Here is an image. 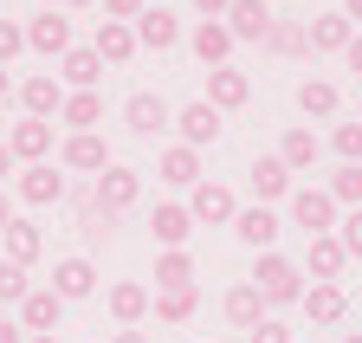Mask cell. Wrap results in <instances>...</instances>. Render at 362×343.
Wrapping results in <instances>:
<instances>
[{
	"mask_svg": "<svg viewBox=\"0 0 362 343\" xmlns=\"http://www.w3.org/2000/svg\"><path fill=\"white\" fill-rule=\"evenodd\" d=\"M252 285H259L265 305H298V298H304V266H298V260H285V252H259Z\"/></svg>",
	"mask_w": 362,
	"mask_h": 343,
	"instance_id": "6da1fadb",
	"label": "cell"
},
{
	"mask_svg": "<svg viewBox=\"0 0 362 343\" xmlns=\"http://www.w3.org/2000/svg\"><path fill=\"white\" fill-rule=\"evenodd\" d=\"M337 221H343V207L330 201V188H291V227L317 240V233H337Z\"/></svg>",
	"mask_w": 362,
	"mask_h": 343,
	"instance_id": "7a4b0ae2",
	"label": "cell"
},
{
	"mask_svg": "<svg viewBox=\"0 0 362 343\" xmlns=\"http://www.w3.org/2000/svg\"><path fill=\"white\" fill-rule=\"evenodd\" d=\"M188 214H194V227H226L240 214V201H233L226 182H194L188 188Z\"/></svg>",
	"mask_w": 362,
	"mask_h": 343,
	"instance_id": "3957f363",
	"label": "cell"
},
{
	"mask_svg": "<svg viewBox=\"0 0 362 343\" xmlns=\"http://www.w3.org/2000/svg\"><path fill=\"white\" fill-rule=\"evenodd\" d=\"M59 162L71 168V175H90V182H98L104 168H110V143H104L98 130H84V136H65V143H59Z\"/></svg>",
	"mask_w": 362,
	"mask_h": 343,
	"instance_id": "277c9868",
	"label": "cell"
},
{
	"mask_svg": "<svg viewBox=\"0 0 362 343\" xmlns=\"http://www.w3.org/2000/svg\"><path fill=\"white\" fill-rule=\"evenodd\" d=\"M13 194H20L26 207H59V201H65V175H59L52 162H33V168H20V175H13Z\"/></svg>",
	"mask_w": 362,
	"mask_h": 343,
	"instance_id": "5b68a950",
	"label": "cell"
},
{
	"mask_svg": "<svg viewBox=\"0 0 362 343\" xmlns=\"http://www.w3.org/2000/svg\"><path fill=\"white\" fill-rule=\"evenodd\" d=\"M90 194H98V207H110V214H129L136 194H143V175H136V168H123V162H110L104 175L90 182Z\"/></svg>",
	"mask_w": 362,
	"mask_h": 343,
	"instance_id": "8992f818",
	"label": "cell"
},
{
	"mask_svg": "<svg viewBox=\"0 0 362 343\" xmlns=\"http://www.w3.org/2000/svg\"><path fill=\"white\" fill-rule=\"evenodd\" d=\"M26 46L45 52V59H52V52L65 59V52H71V20H65L59 7H39V13L26 20Z\"/></svg>",
	"mask_w": 362,
	"mask_h": 343,
	"instance_id": "52a82bcc",
	"label": "cell"
},
{
	"mask_svg": "<svg viewBox=\"0 0 362 343\" xmlns=\"http://www.w3.org/2000/svg\"><path fill=\"white\" fill-rule=\"evenodd\" d=\"M59 318H65V298H59L52 285H33V291L20 298V330H26V337L59 330Z\"/></svg>",
	"mask_w": 362,
	"mask_h": 343,
	"instance_id": "ba28073f",
	"label": "cell"
},
{
	"mask_svg": "<svg viewBox=\"0 0 362 343\" xmlns=\"http://www.w3.org/2000/svg\"><path fill=\"white\" fill-rule=\"evenodd\" d=\"M7 149H13V162H52V123L45 117H20L13 130H7Z\"/></svg>",
	"mask_w": 362,
	"mask_h": 343,
	"instance_id": "9c48e42d",
	"label": "cell"
},
{
	"mask_svg": "<svg viewBox=\"0 0 362 343\" xmlns=\"http://www.w3.org/2000/svg\"><path fill=\"white\" fill-rule=\"evenodd\" d=\"M175 130H181V143H188V149H214V143H220V110H214L207 98H194V104H181Z\"/></svg>",
	"mask_w": 362,
	"mask_h": 343,
	"instance_id": "30bf717a",
	"label": "cell"
},
{
	"mask_svg": "<svg viewBox=\"0 0 362 343\" xmlns=\"http://www.w3.org/2000/svg\"><path fill=\"white\" fill-rule=\"evenodd\" d=\"M20 104H26V117H45V123H52L59 110H65V84L52 78V71H33L26 84H20V91H13Z\"/></svg>",
	"mask_w": 362,
	"mask_h": 343,
	"instance_id": "8fae6325",
	"label": "cell"
},
{
	"mask_svg": "<svg viewBox=\"0 0 362 343\" xmlns=\"http://www.w3.org/2000/svg\"><path fill=\"white\" fill-rule=\"evenodd\" d=\"M343 266H349L343 240H337V233H317V240H310V252H304V272H310V285H337V279H343Z\"/></svg>",
	"mask_w": 362,
	"mask_h": 343,
	"instance_id": "7c38bea8",
	"label": "cell"
},
{
	"mask_svg": "<svg viewBox=\"0 0 362 343\" xmlns=\"http://www.w3.org/2000/svg\"><path fill=\"white\" fill-rule=\"evenodd\" d=\"M246 98H252V78H246L240 65H214V71H207V104H214V110H240Z\"/></svg>",
	"mask_w": 362,
	"mask_h": 343,
	"instance_id": "4fadbf2b",
	"label": "cell"
},
{
	"mask_svg": "<svg viewBox=\"0 0 362 343\" xmlns=\"http://www.w3.org/2000/svg\"><path fill=\"white\" fill-rule=\"evenodd\" d=\"M298 305H304V318H310V324H324V330H330V324H343V318H349V291H343V285H304Z\"/></svg>",
	"mask_w": 362,
	"mask_h": 343,
	"instance_id": "5bb4252c",
	"label": "cell"
},
{
	"mask_svg": "<svg viewBox=\"0 0 362 343\" xmlns=\"http://www.w3.org/2000/svg\"><path fill=\"white\" fill-rule=\"evenodd\" d=\"M123 123H129L136 136H162L175 117H168V104H162L156 91H129V104H123Z\"/></svg>",
	"mask_w": 362,
	"mask_h": 343,
	"instance_id": "9a60e30c",
	"label": "cell"
},
{
	"mask_svg": "<svg viewBox=\"0 0 362 343\" xmlns=\"http://www.w3.org/2000/svg\"><path fill=\"white\" fill-rule=\"evenodd\" d=\"M149 233H156V246H162V252H175V246H188V233H194V214L181 207V201H162V207L149 214Z\"/></svg>",
	"mask_w": 362,
	"mask_h": 343,
	"instance_id": "2e32d148",
	"label": "cell"
},
{
	"mask_svg": "<svg viewBox=\"0 0 362 343\" xmlns=\"http://www.w3.org/2000/svg\"><path fill=\"white\" fill-rule=\"evenodd\" d=\"M188 46H194V59L214 71V65H226V59H233V46H240V39L226 33V20H201V26L188 33Z\"/></svg>",
	"mask_w": 362,
	"mask_h": 343,
	"instance_id": "e0dca14e",
	"label": "cell"
},
{
	"mask_svg": "<svg viewBox=\"0 0 362 343\" xmlns=\"http://www.w3.org/2000/svg\"><path fill=\"white\" fill-rule=\"evenodd\" d=\"M279 227H285V221H279L272 207H240V214H233V233H240L252 252H272V246H279Z\"/></svg>",
	"mask_w": 362,
	"mask_h": 343,
	"instance_id": "ac0fdd59",
	"label": "cell"
},
{
	"mask_svg": "<svg viewBox=\"0 0 362 343\" xmlns=\"http://www.w3.org/2000/svg\"><path fill=\"white\" fill-rule=\"evenodd\" d=\"M220 311H226V324H233V330H252V324H265V311H272V305L259 298V285H252V279H240L233 291L220 298Z\"/></svg>",
	"mask_w": 362,
	"mask_h": 343,
	"instance_id": "d6986e66",
	"label": "cell"
},
{
	"mask_svg": "<svg viewBox=\"0 0 362 343\" xmlns=\"http://www.w3.org/2000/svg\"><path fill=\"white\" fill-rule=\"evenodd\" d=\"M90 52H98L104 65H129L136 52V26H123V20H98V39H90Z\"/></svg>",
	"mask_w": 362,
	"mask_h": 343,
	"instance_id": "ffe728a7",
	"label": "cell"
},
{
	"mask_svg": "<svg viewBox=\"0 0 362 343\" xmlns=\"http://www.w3.org/2000/svg\"><path fill=\"white\" fill-rule=\"evenodd\" d=\"M110 318H117V330H136V324L149 318V285L117 279V285H110Z\"/></svg>",
	"mask_w": 362,
	"mask_h": 343,
	"instance_id": "44dd1931",
	"label": "cell"
},
{
	"mask_svg": "<svg viewBox=\"0 0 362 343\" xmlns=\"http://www.w3.org/2000/svg\"><path fill=\"white\" fill-rule=\"evenodd\" d=\"M136 46H143V52H168V46H181V20H175L168 7H149L143 20H136Z\"/></svg>",
	"mask_w": 362,
	"mask_h": 343,
	"instance_id": "7402d4cb",
	"label": "cell"
},
{
	"mask_svg": "<svg viewBox=\"0 0 362 343\" xmlns=\"http://www.w3.org/2000/svg\"><path fill=\"white\" fill-rule=\"evenodd\" d=\"M59 84H71V91H98V84H104V59L90 52V46H71L59 59Z\"/></svg>",
	"mask_w": 362,
	"mask_h": 343,
	"instance_id": "603a6c76",
	"label": "cell"
},
{
	"mask_svg": "<svg viewBox=\"0 0 362 343\" xmlns=\"http://www.w3.org/2000/svg\"><path fill=\"white\" fill-rule=\"evenodd\" d=\"M156 175H162L168 188H194V182H201V149H188V143L162 149V156H156Z\"/></svg>",
	"mask_w": 362,
	"mask_h": 343,
	"instance_id": "cb8c5ba5",
	"label": "cell"
},
{
	"mask_svg": "<svg viewBox=\"0 0 362 343\" xmlns=\"http://www.w3.org/2000/svg\"><path fill=\"white\" fill-rule=\"evenodd\" d=\"M226 33H233V39H259V46H265L272 7H265V0H233V7H226Z\"/></svg>",
	"mask_w": 362,
	"mask_h": 343,
	"instance_id": "d4e9b609",
	"label": "cell"
},
{
	"mask_svg": "<svg viewBox=\"0 0 362 343\" xmlns=\"http://www.w3.org/2000/svg\"><path fill=\"white\" fill-rule=\"evenodd\" d=\"M246 175H252V194H259V207H265V201H285V194H291V168H285L279 156H259V162L246 168Z\"/></svg>",
	"mask_w": 362,
	"mask_h": 343,
	"instance_id": "484cf974",
	"label": "cell"
},
{
	"mask_svg": "<svg viewBox=\"0 0 362 343\" xmlns=\"http://www.w3.org/2000/svg\"><path fill=\"white\" fill-rule=\"evenodd\" d=\"M349 39H356V26H349L343 13H317V20L304 26V46H310V52H343Z\"/></svg>",
	"mask_w": 362,
	"mask_h": 343,
	"instance_id": "4316f807",
	"label": "cell"
},
{
	"mask_svg": "<svg viewBox=\"0 0 362 343\" xmlns=\"http://www.w3.org/2000/svg\"><path fill=\"white\" fill-rule=\"evenodd\" d=\"M59 123H65L71 136L98 130V123H104V91H71V98H65V110H59Z\"/></svg>",
	"mask_w": 362,
	"mask_h": 343,
	"instance_id": "83f0119b",
	"label": "cell"
},
{
	"mask_svg": "<svg viewBox=\"0 0 362 343\" xmlns=\"http://www.w3.org/2000/svg\"><path fill=\"white\" fill-rule=\"evenodd\" d=\"M0 246H7V260H13V266H33V260H39V252H45V240H39V227H33V221H20V214H13V221H7V227H0Z\"/></svg>",
	"mask_w": 362,
	"mask_h": 343,
	"instance_id": "f1b7e54d",
	"label": "cell"
},
{
	"mask_svg": "<svg viewBox=\"0 0 362 343\" xmlns=\"http://www.w3.org/2000/svg\"><path fill=\"white\" fill-rule=\"evenodd\" d=\"M317 156H324V136H317V130H304V123H291V130H285V143H279V162L298 175V168H310Z\"/></svg>",
	"mask_w": 362,
	"mask_h": 343,
	"instance_id": "f546056e",
	"label": "cell"
},
{
	"mask_svg": "<svg viewBox=\"0 0 362 343\" xmlns=\"http://www.w3.org/2000/svg\"><path fill=\"white\" fill-rule=\"evenodd\" d=\"M52 291L65 298V305H71V298H90V291H98L90 260H59V266H52Z\"/></svg>",
	"mask_w": 362,
	"mask_h": 343,
	"instance_id": "4dcf8cb0",
	"label": "cell"
},
{
	"mask_svg": "<svg viewBox=\"0 0 362 343\" xmlns=\"http://www.w3.org/2000/svg\"><path fill=\"white\" fill-rule=\"evenodd\" d=\"M149 311H156L162 324H188V318L201 311V291H194V285H181V291H149Z\"/></svg>",
	"mask_w": 362,
	"mask_h": 343,
	"instance_id": "1f68e13d",
	"label": "cell"
},
{
	"mask_svg": "<svg viewBox=\"0 0 362 343\" xmlns=\"http://www.w3.org/2000/svg\"><path fill=\"white\" fill-rule=\"evenodd\" d=\"M337 104H343V91H337L330 78H304L298 84V110L304 117H337Z\"/></svg>",
	"mask_w": 362,
	"mask_h": 343,
	"instance_id": "d6a6232c",
	"label": "cell"
},
{
	"mask_svg": "<svg viewBox=\"0 0 362 343\" xmlns=\"http://www.w3.org/2000/svg\"><path fill=\"white\" fill-rule=\"evenodd\" d=\"M181 285H194V260H188V246L156 252V291H181Z\"/></svg>",
	"mask_w": 362,
	"mask_h": 343,
	"instance_id": "836d02e7",
	"label": "cell"
},
{
	"mask_svg": "<svg viewBox=\"0 0 362 343\" xmlns=\"http://www.w3.org/2000/svg\"><path fill=\"white\" fill-rule=\"evenodd\" d=\"M265 52H279V59L310 52V46H304V26H298V20H272V33H265Z\"/></svg>",
	"mask_w": 362,
	"mask_h": 343,
	"instance_id": "e575fe53",
	"label": "cell"
},
{
	"mask_svg": "<svg viewBox=\"0 0 362 343\" xmlns=\"http://www.w3.org/2000/svg\"><path fill=\"white\" fill-rule=\"evenodd\" d=\"M330 201L337 207H362V162H343L330 175Z\"/></svg>",
	"mask_w": 362,
	"mask_h": 343,
	"instance_id": "d590c367",
	"label": "cell"
},
{
	"mask_svg": "<svg viewBox=\"0 0 362 343\" xmlns=\"http://www.w3.org/2000/svg\"><path fill=\"white\" fill-rule=\"evenodd\" d=\"M33 291V279H26V266H13V260H0V305H20V298Z\"/></svg>",
	"mask_w": 362,
	"mask_h": 343,
	"instance_id": "8d00e7d4",
	"label": "cell"
},
{
	"mask_svg": "<svg viewBox=\"0 0 362 343\" xmlns=\"http://www.w3.org/2000/svg\"><path fill=\"white\" fill-rule=\"evenodd\" d=\"M330 149L343 156V162H362V123L349 117V123H337V130H330Z\"/></svg>",
	"mask_w": 362,
	"mask_h": 343,
	"instance_id": "74e56055",
	"label": "cell"
},
{
	"mask_svg": "<svg viewBox=\"0 0 362 343\" xmlns=\"http://www.w3.org/2000/svg\"><path fill=\"white\" fill-rule=\"evenodd\" d=\"M337 240H343V252H349V260H362V207H349L343 221H337Z\"/></svg>",
	"mask_w": 362,
	"mask_h": 343,
	"instance_id": "f35d334b",
	"label": "cell"
},
{
	"mask_svg": "<svg viewBox=\"0 0 362 343\" xmlns=\"http://www.w3.org/2000/svg\"><path fill=\"white\" fill-rule=\"evenodd\" d=\"M20 52H26V26L20 20H0V65L20 59Z\"/></svg>",
	"mask_w": 362,
	"mask_h": 343,
	"instance_id": "ab89813d",
	"label": "cell"
},
{
	"mask_svg": "<svg viewBox=\"0 0 362 343\" xmlns=\"http://www.w3.org/2000/svg\"><path fill=\"white\" fill-rule=\"evenodd\" d=\"M104 13H110V20H123V26H136V20L149 13V0H104Z\"/></svg>",
	"mask_w": 362,
	"mask_h": 343,
	"instance_id": "60d3db41",
	"label": "cell"
},
{
	"mask_svg": "<svg viewBox=\"0 0 362 343\" xmlns=\"http://www.w3.org/2000/svg\"><path fill=\"white\" fill-rule=\"evenodd\" d=\"M246 337H252V343H298V337H291L285 324H272V318H265V324H252Z\"/></svg>",
	"mask_w": 362,
	"mask_h": 343,
	"instance_id": "b9f144b4",
	"label": "cell"
},
{
	"mask_svg": "<svg viewBox=\"0 0 362 343\" xmlns=\"http://www.w3.org/2000/svg\"><path fill=\"white\" fill-rule=\"evenodd\" d=\"M226 7H233V0H194V13H201V20H226Z\"/></svg>",
	"mask_w": 362,
	"mask_h": 343,
	"instance_id": "7bdbcfd3",
	"label": "cell"
},
{
	"mask_svg": "<svg viewBox=\"0 0 362 343\" xmlns=\"http://www.w3.org/2000/svg\"><path fill=\"white\" fill-rule=\"evenodd\" d=\"M343 65H349V71L362 78V33H356V39H349V46H343Z\"/></svg>",
	"mask_w": 362,
	"mask_h": 343,
	"instance_id": "ee69618b",
	"label": "cell"
},
{
	"mask_svg": "<svg viewBox=\"0 0 362 343\" xmlns=\"http://www.w3.org/2000/svg\"><path fill=\"white\" fill-rule=\"evenodd\" d=\"M104 343H149V330H110Z\"/></svg>",
	"mask_w": 362,
	"mask_h": 343,
	"instance_id": "f6af8a7d",
	"label": "cell"
},
{
	"mask_svg": "<svg viewBox=\"0 0 362 343\" xmlns=\"http://www.w3.org/2000/svg\"><path fill=\"white\" fill-rule=\"evenodd\" d=\"M7 175H20V168H13V149L0 143V188H7Z\"/></svg>",
	"mask_w": 362,
	"mask_h": 343,
	"instance_id": "bcb514c9",
	"label": "cell"
},
{
	"mask_svg": "<svg viewBox=\"0 0 362 343\" xmlns=\"http://www.w3.org/2000/svg\"><path fill=\"white\" fill-rule=\"evenodd\" d=\"M7 221H13V194L0 188V227H7Z\"/></svg>",
	"mask_w": 362,
	"mask_h": 343,
	"instance_id": "7dc6e473",
	"label": "cell"
},
{
	"mask_svg": "<svg viewBox=\"0 0 362 343\" xmlns=\"http://www.w3.org/2000/svg\"><path fill=\"white\" fill-rule=\"evenodd\" d=\"M343 20H349V26L362 20V0H343Z\"/></svg>",
	"mask_w": 362,
	"mask_h": 343,
	"instance_id": "c3c4849f",
	"label": "cell"
},
{
	"mask_svg": "<svg viewBox=\"0 0 362 343\" xmlns=\"http://www.w3.org/2000/svg\"><path fill=\"white\" fill-rule=\"evenodd\" d=\"M0 98H13V78H7V65H0Z\"/></svg>",
	"mask_w": 362,
	"mask_h": 343,
	"instance_id": "681fc988",
	"label": "cell"
},
{
	"mask_svg": "<svg viewBox=\"0 0 362 343\" xmlns=\"http://www.w3.org/2000/svg\"><path fill=\"white\" fill-rule=\"evenodd\" d=\"M26 343H59V330H45V337H26Z\"/></svg>",
	"mask_w": 362,
	"mask_h": 343,
	"instance_id": "f907efd6",
	"label": "cell"
},
{
	"mask_svg": "<svg viewBox=\"0 0 362 343\" xmlns=\"http://www.w3.org/2000/svg\"><path fill=\"white\" fill-rule=\"evenodd\" d=\"M343 343H362V330H349V337H343Z\"/></svg>",
	"mask_w": 362,
	"mask_h": 343,
	"instance_id": "816d5d0a",
	"label": "cell"
},
{
	"mask_svg": "<svg viewBox=\"0 0 362 343\" xmlns=\"http://www.w3.org/2000/svg\"><path fill=\"white\" fill-rule=\"evenodd\" d=\"M65 7H90V0H65Z\"/></svg>",
	"mask_w": 362,
	"mask_h": 343,
	"instance_id": "f5cc1de1",
	"label": "cell"
},
{
	"mask_svg": "<svg viewBox=\"0 0 362 343\" xmlns=\"http://www.w3.org/2000/svg\"><path fill=\"white\" fill-rule=\"evenodd\" d=\"M45 7H65V0H45Z\"/></svg>",
	"mask_w": 362,
	"mask_h": 343,
	"instance_id": "db71d44e",
	"label": "cell"
},
{
	"mask_svg": "<svg viewBox=\"0 0 362 343\" xmlns=\"http://www.w3.org/2000/svg\"><path fill=\"white\" fill-rule=\"evenodd\" d=\"M90 343H104V337H90Z\"/></svg>",
	"mask_w": 362,
	"mask_h": 343,
	"instance_id": "11a10c76",
	"label": "cell"
},
{
	"mask_svg": "<svg viewBox=\"0 0 362 343\" xmlns=\"http://www.w3.org/2000/svg\"><path fill=\"white\" fill-rule=\"evenodd\" d=\"M356 123H362V110H356Z\"/></svg>",
	"mask_w": 362,
	"mask_h": 343,
	"instance_id": "9f6ffc18",
	"label": "cell"
},
{
	"mask_svg": "<svg viewBox=\"0 0 362 343\" xmlns=\"http://www.w3.org/2000/svg\"><path fill=\"white\" fill-rule=\"evenodd\" d=\"M304 343H317V337H304Z\"/></svg>",
	"mask_w": 362,
	"mask_h": 343,
	"instance_id": "6f0895ef",
	"label": "cell"
}]
</instances>
